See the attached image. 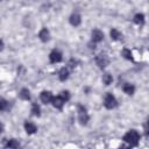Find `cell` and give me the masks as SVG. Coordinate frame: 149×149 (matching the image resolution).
Segmentation results:
<instances>
[{
	"mask_svg": "<svg viewBox=\"0 0 149 149\" xmlns=\"http://www.w3.org/2000/svg\"><path fill=\"white\" fill-rule=\"evenodd\" d=\"M139 140H140V134L134 129L127 132L125 134V136H123V141L127 142L130 146H136L139 143Z\"/></svg>",
	"mask_w": 149,
	"mask_h": 149,
	"instance_id": "6da1fadb",
	"label": "cell"
},
{
	"mask_svg": "<svg viewBox=\"0 0 149 149\" xmlns=\"http://www.w3.org/2000/svg\"><path fill=\"white\" fill-rule=\"evenodd\" d=\"M104 105H105V107H106V108L112 109V108L116 107L118 101H116L115 97H114L112 93H107V94L105 95V99H104Z\"/></svg>",
	"mask_w": 149,
	"mask_h": 149,
	"instance_id": "7a4b0ae2",
	"label": "cell"
},
{
	"mask_svg": "<svg viewBox=\"0 0 149 149\" xmlns=\"http://www.w3.org/2000/svg\"><path fill=\"white\" fill-rule=\"evenodd\" d=\"M78 120H79L80 125H86L88 121V114L86 112V108L81 105L78 106Z\"/></svg>",
	"mask_w": 149,
	"mask_h": 149,
	"instance_id": "3957f363",
	"label": "cell"
},
{
	"mask_svg": "<svg viewBox=\"0 0 149 149\" xmlns=\"http://www.w3.org/2000/svg\"><path fill=\"white\" fill-rule=\"evenodd\" d=\"M49 59L51 63H58L62 61V54L58 50H52L49 55Z\"/></svg>",
	"mask_w": 149,
	"mask_h": 149,
	"instance_id": "277c9868",
	"label": "cell"
},
{
	"mask_svg": "<svg viewBox=\"0 0 149 149\" xmlns=\"http://www.w3.org/2000/svg\"><path fill=\"white\" fill-rule=\"evenodd\" d=\"M95 62H97V64L99 65V68H105L107 64H108V58H107V56L106 55H102V54H100V55H98L97 56V58H95Z\"/></svg>",
	"mask_w": 149,
	"mask_h": 149,
	"instance_id": "5b68a950",
	"label": "cell"
},
{
	"mask_svg": "<svg viewBox=\"0 0 149 149\" xmlns=\"http://www.w3.org/2000/svg\"><path fill=\"white\" fill-rule=\"evenodd\" d=\"M41 100L43 104H50L52 100V94L49 91H43L41 93Z\"/></svg>",
	"mask_w": 149,
	"mask_h": 149,
	"instance_id": "8992f818",
	"label": "cell"
},
{
	"mask_svg": "<svg viewBox=\"0 0 149 149\" xmlns=\"http://www.w3.org/2000/svg\"><path fill=\"white\" fill-rule=\"evenodd\" d=\"M51 102H52L54 107H56V108L61 109V108L63 107V105H64V102H65V101L63 100V98H62L61 95H58V97H52Z\"/></svg>",
	"mask_w": 149,
	"mask_h": 149,
	"instance_id": "52a82bcc",
	"label": "cell"
},
{
	"mask_svg": "<svg viewBox=\"0 0 149 149\" xmlns=\"http://www.w3.org/2000/svg\"><path fill=\"white\" fill-rule=\"evenodd\" d=\"M102 38H104L102 31H100L99 29H94L92 31V41L93 42H100V41H102Z\"/></svg>",
	"mask_w": 149,
	"mask_h": 149,
	"instance_id": "ba28073f",
	"label": "cell"
},
{
	"mask_svg": "<svg viewBox=\"0 0 149 149\" xmlns=\"http://www.w3.org/2000/svg\"><path fill=\"white\" fill-rule=\"evenodd\" d=\"M80 22H81V19H80V15H79V14L74 13V14H72V15L70 16V23H71L72 26L77 27V26L80 24Z\"/></svg>",
	"mask_w": 149,
	"mask_h": 149,
	"instance_id": "9c48e42d",
	"label": "cell"
},
{
	"mask_svg": "<svg viewBox=\"0 0 149 149\" xmlns=\"http://www.w3.org/2000/svg\"><path fill=\"white\" fill-rule=\"evenodd\" d=\"M49 36H50V34H49V30L47 28L41 29V31L38 33V37H40V40L42 42H47L49 40Z\"/></svg>",
	"mask_w": 149,
	"mask_h": 149,
	"instance_id": "30bf717a",
	"label": "cell"
},
{
	"mask_svg": "<svg viewBox=\"0 0 149 149\" xmlns=\"http://www.w3.org/2000/svg\"><path fill=\"white\" fill-rule=\"evenodd\" d=\"M24 129H26V132H27L28 134H34V133H36V130H37L36 126H35L33 122H28V121L24 123Z\"/></svg>",
	"mask_w": 149,
	"mask_h": 149,
	"instance_id": "8fae6325",
	"label": "cell"
},
{
	"mask_svg": "<svg viewBox=\"0 0 149 149\" xmlns=\"http://www.w3.org/2000/svg\"><path fill=\"white\" fill-rule=\"evenodd\" d=\"M122 88H123L125 93H127V94H129V95H132V94L134 93V91H135V87H134L132 84H128V83H126Z\"/></svg>",
	"mask_w": 149,
	"mask_h": 149,
	"instance_id": "7c38bea8",
	"label": "cell"
},
{
	"mask_svg": "<svg viewBox=\"0 0 149 149\" xmlns=\"http://www.w3.org/2000/svg\"><path fill=\"white\" fill-rule=\"evenodd\" d=\"M58 77H59L61 80L68 79V77H69V70L66 68H62L61 71H59V73H58Z\"/></svg>",
	"mask_w": 149,
	"mask_h": 149,
	"instance_id": "4fadbf2b",
	"label": "cell"
},
{
	"mask_svg": "<svg viewBox=\"0 0 149 149\" xmlns=\"http://www.w3.org/2000/svg\"><path fill=\"white\" fill-rule=\"evenodd\" d=\"M111 37L113 38V40H115V41H118V40H120L121 37H122V35H121V33L118 30V29H112L111 30Z\"/></svg>",
	"mask_w": 149,
	"mask_h": 149,
	"instance_id": "5bb4252c",
	"label": "cell"
},
{
	"mask_svg": "<svg viewBox=\"0 0 149 149\" xmlns=\"http://www.w3.org/2000/svg\"><path fill=\"white\" fill-rule=\"evenodd\" d=\"M20 98H22L23 100H29V99H30L29 90H28V88H22V90L20 91Z\"/></svg>",
	"mask_w": 149,
	"mask_h": 149,
	"instance_id": "9a60e30c",
	"label": "cell"
},
{
	"mask_svg": "<svg viewBox=\"0 0 149 149\" xmlns=\"http://www.w3.org/2000/svg\"><path fill=\"white\" fill-rule=\"evenodd\" d=\"M134 22L137 23V24H143V22H144V15L143 14H136L134 16Z\"/></svg>",
	"mask_w": 149,
	"mask_h": 149,
	"instance_id": "2e32d148",
	"label": "cell"
},
{
	"mask_svg": "<svg viewBox=\"0 0 149 149\" xmlns=\"http://www.w3.org/2000/svg\"><path fill=\"white\" fill-rule=\"evenodd\" d=\"M112 80H113V78H112V76H111L109 73H105V74H104L102 81H104L105 85H109V84L112 83Z\"/></svg>",
	"mask_w": 149,
	"mask_h": 149,
	"instance_id": "e0dca14e",
	"label": "cell"
},
{
	"mask_svg": "<svg viewBox=\"0 0 149 149\" xmlns=\"http://www.w3.org/2000/svg\"><path fill=\"white\" fill-rule=\"evenodd\" d=\"M40 111H41L40 109V106L37 104H33V106H31V113L34 115H36V116H40V114H41Z\"/></svg>",
	"mask_w": 149,
	"mask_h": 149,
	"instance_id": "ac0fdd59",
	"label": "cell"
},
{
	"mask_svg": "<svg viewBox=\"0 0 149 149\" xmlns=\"http://www.w3.org/2000/svg\"><path fill=\"white\" fill-rule=\"evenodd\" d=\"M122 56L126 58V59H133V54H132V51L130 50H128V49H123L122 50Z\"/></svg>",
	"mask_w": 149,
	"mask_h": 149,
	"instance_id": "d6986e66",
	"label": "cell"
},
{
	"mask_svg": "<svg viewBox=\"0 0 149 149\" xmlns=\"http://www.w3.org/2000/svg\"><path fill=\"white\" fill-rule=\"evenodd\" d=\"M20 144H19V142H16L15 140H9L7 143H6V147L7 148H17Z\"/></svg>",
	"mask_w": 149,
	"mask_h": 149,
	"instance_id": "ffe728a7",
	"label": "cell"
},
{
	"mask_svg": "<svg viewBox=\"0 0 149 149\" xmlns=\"http://www.w3.org/2000/svg\"><path fill=\"white\" fill-rule=\"evenodd\" d=\"M7 107H8V101L5 100L3 98H0V111H5L7 109Z\"/></svg>",
	"mask_w": 149,
	"mask_h": 149,
	"instance_id": "44dd1931",
	"label": "cell"
},
{
	"mask_svg": "<svg viewBox=\"0 0 149 149\" xmlns=\"http://www.w3.org/2000/svg\"><path fill=\"white\" fill-rule=\"evenodd\" d=\"M61 97L63 98L64 101H68V100L70 99V93H69V91H63V92L61 93Z\"/></svg>",
	"mask_w": 149,
	"mask_h": 149,
	"instance_id": "7402d4cb",
	"label": "cell"
},
{
	"mask_svg": "<svg viewBox=\"0 0 149 149\" xmlns=\"http://www.w3.org/2000/svg\"><path fill=\"white\" fill-rule=\"evenodd\" d=\"M2 48H3V42L0 40V50H2Z\"/></svg>",
	"mask_w": 149,
	"mask_h": 149,
	"instance_id": "603a6c76",
	"label": "cell"
},
{
	"mask_svg": "<svg viewBox=\"0 0 149 149\" xmlns=\"http://www.w3.org/2000/svg\"><path fill=\"white\" fill-rule=\"evenodd\" d=\"M2 130H3V126H2V125H1V123H0V133H1V132H2Z\"/></svg>",
	"mask_w": 149,
	"mask_h": 149,
	"instance_id": "cb8c5ba5",
	"label": "cell"
}]
</instances>
